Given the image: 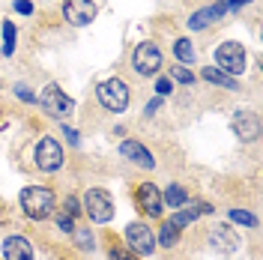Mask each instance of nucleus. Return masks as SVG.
I'll list each match as a JSON object with an SVG mask.
<instances>
[{
  "instance_id": "nucleus-28",
  "label": "nucleus",
  "mask_w": 263,
  "mask_h": 260,
  "mask_svg": "<svg viewBox=\"0 0 263 260\" xmlns=\"http://www.w3.org/2000/svg\"><path fill=\"white\" fill-rule=\"evenodd\" d=\"M171 90H174V81H171V78H159V81H156V93H159V99L171 96Z\"/></svg>"
},
{
  "instance_id": "nucleus-10",
  "label": "nucleus",
  "mask_w": 263,
  "mask_h": 260,
  "mask_svg": "<svg viewBox=\"0 0 263 260\" xmlns=\"http://www.w3.org/2000/svg\"><path fill=\"white\" fill-rule=\"evenodd\" d=\"M96 0H66L63 3V18L72 27H87L90 21H96Z\"/></svg>"
},
{
  "instance_id": "nucleus-22",
  "label": "nucleus",
  "mask_w": 263,
  "mask_h": 260,
  "mask_svg": "<svg viewBox=\"0 0 263 260\" xmlns=\"http://www.w3.org/2000/svg\"><path fill=\"white\" fill-rule=\"evenodd\" d=\"M228 215H230V221H236V225H242V228H257V218L248 210H230Z\"/></svg>"
},
{
  "instance_id": "nucleus-25",
  "label": "nucleus",
  "mask_w": 263,
  "mask_h": 260,
  "mask_svg": "<svg viewBox=\"0 0 263 260\" xmlns=\"http://www.w3.org/2000/svg\"><path fill=\"white\" fill-rule=\"evenodd\" d=\"M15 96H18V102H27V105H36L39 102V96L33 93L27 84H15Z\"/></svg>"
},
{
  "instance_id": "nucleus-14",
  "label": "nucleus",
  "mask_w": 263,
  "mask_h": 260,
  "mask_svg": "<svg viewBox=\"0 0 263 260\" xmlns=\"http://www.w3.org/2000/svg\"><path fill=\"white\" fill-rule=\"evenodd\" d=\"M0 254H3V260H33V245L21 233H9L0 243Z\"/></svg>"
},
{
  "instance_id": "nucleus-4",
  "label": "nucleus",
  "mask_w": 263,
  "mask_h": 260,
  "mask_svg": "<svg viewBox=\"0 0 263 260\" xmlns=\"http://www.w3.org/2000/svg\"><path fill=\"white\" fill-rule=\"evenodd\" d=\"M96 96H99V102H102L108 111H114V114H123L132 102L129 84L123 81V78H108V81H102L96 87Z\"/></svg>"
},
{
  "instance_id": "nucleus-1",
  "label": "nucleus",
  "mask_w": 263,
  "mask_h": 260,
  "mask_svg": "<svg viewBox=\"0 0 263 260\" xmlns=\"http://www.w3.org/2000/svg\"><path fill=\"white\" fill-rule=\"evenodd\" d=\"M18 203H21V212L30 218V221H45L54 215V203L57 197L51 189L45 185H24L21 195H18Z\"/></svg>"
},
{
  "instance_id": "nucleus-9",
  "label": "nucleus",
  "mask_w": 263,
  "mask_h": 260,
  "mask_svg": "<svg viewBox=\"0 0 263 260\" xmlns=\"http://www.w3.org/2000/svg\"><path fill=\"white\" fill-rule=\"evenodd\" d=\"M132 66H135L138 75L153 78V75L162 69V51H159V45H153V42L135 45V51H132Z\"/></svg>"
},
{
  "instance_id": "nucleus-12",
  "label": "nucleus",
  "mask_w": 263,
  "mask_h": 260,
  "mask_svg": "<svg viewBox=\"0 0 263 260\" xmlns=\"http://www.w3.org/2000/svg\"><path fill=\"white\" fill-rule=\"evenodd\" d=\"M210 248H213L218 257H233L239 251V236L230 225H218L210 230Z\"/></svg>"
},
{
  "instance_id": "nucleus-20",
  "label": "nucleus",
  "mask_w": 263,
  "mask_h": 260,
  "mask_svg": "<svg viewBox=\"0 0 263 260\" xmlns=\"http://www.w3.org/2000/svg\"><path fill=\"white\" fill-rule=\"evenodd\" d=\"M197 215H200V212H197L195 207H182L180 212H174V215H171V225H174L177 230H182L185 225H192V221H197Z\"/></svg>"
},
{
  "instance_id": "nucleus-8",
  "label": "nucleus",
  "mask_w": 263,
  "mask_h": 260,
  "mask_svg": "<svg viewBox=\"0 0 263 260\" xmlns=\"http://www.w3.org/2000/svg\"><path fill=\"white\" fill-rule=\"evenodd\" d=\"M230 129L236 135V141L254 144L260 138V117H257V111L239 108V111H233V117H230Z\"/></svg>"
},
{
  "instance_id": "nucleus-30",
  "label": "nucleus",
  "mask_w": 263,
  "mask_h": 260,
  "mask_svg": "<svg viewBox=\"0 0 263 260\" xmlns=\"http://www.w3.org/2000/svg\"><path fill=\"white\" fill-rule=\"evenodd\" d=\"M63 135L69 138V144H72V146L81 144V132H78V129H72V126H63Z\"/></svg>"
},
{
  "instance_id": "nucleus-32",
  "label": "nucleus",
  "mask_w": 263,
  "mask_h": 260,
  "mask_svg": "<svg viewBox=\"0 0 263 260\" xmlns=\"http://www.w3.org/2000/svg\"><path fill=\"white\" fill-rule=\"evenodd\" d=\"M12 6H15V12H21V15H33V3L30 0H15Z\"/></svg>"
},
{
  "instance_id": "nucleus-17",
  "label": "nucleus",
  "mask_w": 263,
  "mask_h": 260,
  "mask_svg": "<svg viewBox=\"0 0 263 260\" xmlns=\"http://www.w3.org/2000/svg\"><path fill=\"white\" fill-rule=\"evenodd\" d=\"M185 200H189V192L180 182H171L162 192V203H167V207H185Z\"/></svg>"
},
{
  "instance_id": "nucleus-23",
  "label": "nucleus",
  "mask_w": 263,
  "mask_h": 260,
  "mask_svg": "<svg viewBox=\"0 0 263 260\" xmlns=\"http://www.w3.org/2000/svg\"><path fill=\"white\" fill-rule=\"evenodd\" d=\"M72 236H75V243H78V248H81V251H93V248H96V243H93V233H90V230H75Z\"/></svg>"
},
{
  "instance_id": "nucleus-21",
  "label": "nucleus",
  "mask_w": 263,
  "mask_h": 260,
  "mask_svg": "<svg viewBox=\"0 0 263 260\" xmlns=\"http://www.w3.org/2000/svg\"><path fill=\"white\" fill-rule=\"evenodd\" d=\"M12 54H15V24L3 21V57H12Z\"/></svg>"
},
{
  "instance_id": "nucleus-6",
  "label": "nucleus",
  "mask_w": 263,
  "mask_h": 260,
  "mask_svg": "<svg viewBox=\"0 0 263 260\" xmlns=\"http://www.w3.org/2000/svg\"><path fill=\"white\" fill-rule=\"evenodd\" d=\"M39 105H42V111L48 117H54V120H63V117H69L75 111V99L69 96V93H63L57 84H48V87L39 93Z\"/></svg>"
},
{
  "instance_id": "nucleus-2",
  "label": "nucleus",
  "mask_w": 263,
  "mask_h": 260,
  "mask_svg": "<svg viewBox=\"0 0 263 260\" xmlns=\"http://www.w3.org/2000/svg\"><path fill=\"white\" fill-rule=\"evenodd\" d=\"M84 212L90 215L93 225H108L117 212L111 192H108V189H99V185L87 189V195H84Z\"/></svg>"
},
{
  "instance_id": "nucleus-16",
  "label": "nucleus",
  "mask_w": 263,
  "mask_h": 260,
  "mask_svg": "<svg viewBox=\"0 0 263 260\" xmlns=\"http://www.w3.org/2000/svg\"><path fill=\"white\" fill-rule=\"evenodd\" d=\"M200 75H203V81L210 84H218V87H224V90H239V81L236 78H230L228 72H221V69H215V66H206V69H200Z\"/></svg>"
},
{
  "instance_id": "nucleus-3",
  "label": "nucleus",
  "mask_w": 263,
  "mask_h": 260,
  "mask_svg": "<svg viewBox=\"0 0 263 260\" xmlns=\"http://www.w3.org/2000/svg\"><path fill=\"white\" fill-rule=\"evenodd\" d=\"M33 162H36V168L42 174H57L63 168V146H60V141L51 138V135H42L36 141V150H33Z\"/></svg>"
},
{
  "instance_id": "nucleus-24",
  "label": "nucleus",
  "mask_w": 263,
  "mask_h": 260,
  "mask_svg": "<svg viewBox=\"0 0 263 260\" xmlns=\"http://www.w3.org/2000/svg\"><path fill=\"white\" fill-rule=\"evenodd\" d=\"M171 81H180V84H195V72H189L185 66H174V69H171Z\"/></svg>"
},
{
  "instance_id": "nucleus-19",
  "label": "nucleus",
  "mask_w": 263,
  "mask_h": 260,
  "mask_svg": "<svg viewBox=\"0 0 263 260\" xmlns=\"http://www.w3.org/2000/svg\"><path fill=\"white\" fill-rule=\"evenodd\" d=\"M174 54H177L180 63H195V57H197L192 39H177V42H174Z\"/></svg>"
},
{
  "instance_id": "nucleus-15",
  "label": "nucleus",
  "mask_w": 263,
  "mask_h": 260,
  "mask_svg": "<svg viewBox=\"0 0 263 260\" xmlns=\"http://www.w3.org/2000/svg\"><path fill=\"white\" fill-rule=\"evenodd\" d=\"M224 12H228V9H224L221 3H215V6H206V9H197L195 15L189 18V27H192V30H206V27H210L213 21H218V18L224 15Z\"/></svg>"
},
{
  "instance_id": "nucleus-13",
  "label": "nucleus",
  "mask_w": 263,
  "mask_h": 260,
  "mask_svg": "<svg viewBox=\"0 0 263 260\" xmlns=\"http://www.w3.org/2000/svg\"><path fill=\"white\" fill-rule=\"evenodd\" d=\"M117 150H120V156H123V159H129V162L138 164V168H147V171H153V168H156L153 153H149L141 141H135V138H123Z\"/></svg>"
},
{
  "instance_id": "nucleus-5",
  "label": "nucleus",
  "mask_w": 263,
  "mask_h": 260,
  "mask_svg": "<svg viewBox=\"0 0 263 260\" xmlns=\"http://www.w3.org/2000/svg\"><path fill=\"white\" fill-rule=\"evenodd\" d=\"M123 236H126V248L135 257H149L156 251V233L147 228V221H129Z\"/></svg>"
},
{
  "instance_id": "nucleus-31",
  "label": "nucleus",
  "mask_w": 263,
  "mask_h": 260,
  "mask_svg": "<svg viewBox=\"0 0 263 260\" xmlns=\"http://www.w3.org/2000/svg\"><path fill=\"white\" fill-rule=\"evenodd\" d=\"M218 3H221L228 12H236V9H242L246 3H251V0H218Z\"/></svg>"
},
{
  "instance_id": "nucleus-33",
  "label": "nucleus",
  "mask_w": 263,
  "mask_h": 260,
  "mask_svg": "<svg viewBox=\"0 0 263 260\" xmlns=\"http://www.w3.org/2000/svg\"><path fill=\"white\" fill-rule=\"evenodd\" d=\"M159 108H162V99L156 96L153 102H147V108H144V117H153L156 111H159Z\"/></svg>"
},
{
  "instance_id": "nucleus-27",
  "label": "nucleus",
  "mask_w": 263,
  "mask_h": 260,
  "mask_svg": "<svg viewBox=\"0 0 263 260\" xmlns=\"http://www.w3.org/2000/svg\"><path fill=\"white\" fill-rule=\"evenodd\" d=\"M63 207H66L63 215H69V218H75V215L81 212V203H78V197H72V195H69V197L63 200Z\"/></svg>"
},
{
  "instance_id": "nucleus-29",
  "label": "nucleus",
  "mask_w": 263,
  "mask_h": 260,
  "mask_svg": "<svg viewBox=\"0 0 263 260\" xmlns=\"http://www.w3.org/2000/svg\"><path fill=\"white\" fill-rule=\"evenodd\" d=\"M57 228L63 230V233H75V218H69V215H57Z\"/></svg>"
},
{
  "instance_id": "nucleus-11",
  "label": "nucleus",
  "mask_w": 263,
  "mask_h": 260,
  "mask_svg": "<svg viewBox=\"0 0 263 260\" xmlns=\"http://www.w3.org/2000/svg\"><path fill=\"white\" fill-rule=\"evenodd\" d=\"M135 200H138V210L149 215V218H159L164 210L162 203V189L156 185V182H141L138 185V192H135Z\"/></svg>"
},
{
  "instance_id": "nucleus-26",
  "label": "nucleus",
  "mask_w": 263,
  "mask_h": 260,
  "mask_svg": "<svg viewBox=\"0 0 263 260\" xmlns=\"http://www.w3.org/2000/svg\"><path fill=\"white\" fill-rule=\"evenodd\" d=\"M108 260H138V257L132 254L129 248H120V245H111V248H108Z\"/></svg>"
},
{
  "instance_id": "nucleus-7",
  "label": "nucleus",
  "mask_w": 263,
  "mask_h": 260,
  "mask_svg": "<svg viewBox=\"0 0 263 260\" xmlns=\"http://www.w3.org/2000/svg\"><path fill=\"white\" fill-rule=\"evenodd\" d=\"M246 60H248V54L239 42H221L215 48V63H218L221 72H228L230 78H236V75L246 72Z\"/></svg>"
},
{
  "instance_id": "nucleus-18",
  "label": "nucleus",
  "mask_w": 263,
  "mask_h": 260,
  "mask_svg": "<svg viewBox=\"0 0 263 260\" xmlns=\"http://www.w3.org/2000/svg\"><path fill=\"white\" fill-rule=\"evenodd\" d=\"M177 243H180V230L174 228L171 221H162V230H159V236H156V245H162V248H174Z\"/></svg>"
}]
</instances>
